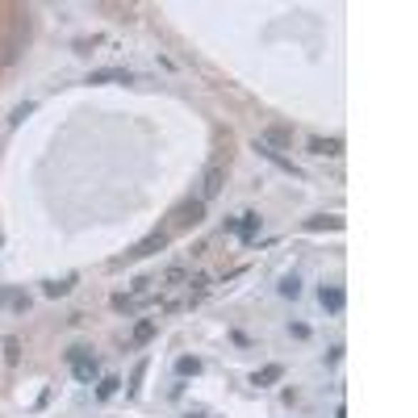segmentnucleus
Returning a JSON list of instances; mask_svg holds the SVG:
<instances>
[{
	"label": "nucleus",
	"mask_w": 418,
	"mask_h": 418,
	"mask_svg": "<svg viewBox=\"0 0 418 418\" xmlns=\"http://www.w3.org/2000/svg\"><path fill=\"white\" fill-rule=\"evenodd\" d=\"M222 189H226V167L222 163H209V167L201 172V193H197V201H214Z\"/></svg>",
	"instance_id": "1"
},
{
	"label": "nucleus",
	"mask_w": 418,
	"mask_h": 418,
	"mask_svg": "<svg viewBox=\"0 0 418 418\" xmlns=\"http://www.w3.org/2000/svg\"><path fill=\"white\" fill-rule=\"evenodd\" d=\"M67 360H71V372H75V381H84V385H88V381L97 377V355H88L84 348H71V352H67Z\"/></svg>",
	"instance_id": "2"
},
{
	"label": "nucleus",
	"mask_w": 418,
	"mask_h": 418,
	"mask_svg": "<svg viewBox=\"0 0 418 418\" xmlns=\"http://www.w3.org/2000/svg\"><path fill=\"white\" fill-rule=\"evenodd\" d=\"M172 218H176V226H197L201 218H205V201H197V197L193 201H180Z\"/></svg>",
	"instance_id": "3"
},
{
	"label": "nucleus",
	"mask_w": 418,
	"mask_h": 418,
	"mask_svg": "<svg viewBox=\"0 0 418 418\" xmlns=\"http://www.w3.org/2000/svg\"><path fill=\"white\" fill-rule=\"evenodd\" d=\"M167 247V230H155V234H147L134 251H130V259H142V256H155V251H163Z\"/></svg>",
	"instance_id": "4"
},
{
	"label": "nucleus",
	"mask_w": 418,
	"mask_h": 418,
	"mask_svg": "<svg viewBox=\"0 0 418 418\" xmlns=\"http://www.w3.org/2000/svg\"><path fill=\"white\" fill-rule=\"evenodd\" d=\"M322 305H326V310H330V314H339V310H343V305H348V293L343 289H335V285H330V289H326V285H322Z\"/></svg>",
	"instance_id": "5"
},
{
	"label": "nucleus",
	"mask_w": 418,
	"mask_h": 418,
	"mask_svg": "<svg viewBox=\"0 0 418 418\" xmlns=\"http://www.w3.org/2000/svg\"><path fill=\"white\" fill-rule=\"evenodd\" d=\"M281 377H285V364H268V368H259L251 377V385H276Z\"/></svg>",
	"instance_id": "6"
},
{
	"label": "nucleus",
	"mask_w": 418,
	"mask_h": 418,
	"mask_svg": "<svg viewBox=\"0 0 418 418\" xmlns=\"http://www.w3.org/2000/svg\"><path fill=\"white\" fill-rule=\"evenodd\" d=\"M234 230L243 234V243H251V239L259 234V218L256 214H243V218H234Z\"/></svg>",
	"instance_id": "7"
},
{
	"label": "nucleus",
	"mask_w": 418,
	"mask_h": 418,
	"mask_svg": "<svg viewBox=\"0 0 418 418\" xmlns=\"http://www.w3.org/2000/svg\"><path fill=\"white\" fill-rule=\"evenodd\" d=\"M310 151L314 155H343V142L339 138H310Z\"/></svg>",
	"instance_id": "8"
},
{
	"label": "nucleus",
	"mask_w": 418,
	"mask_h": 418,
	"mask_svg": "<svg viewBox=\"0 0 418 418\" xmlns=\"http://www.w3.org/2000/svg\"><path fill=\"white\" fill-rule=\"evenodd\" d=\"M256 151H259V155H263V160H272V163H276V167H285L289 176H297V167H293V163L285 160V155H281V151H272V147H263V142H256Z\"/></svg>",
	"instance_id": "9"
},
{
	"label": "nucleus",
	"mask_w": 418,
	"mask_h": 418,
	"mask_svg": "<svg viewBox=\"0 0 418 418\" xmlns=\"http://www.w3.org/2000/svg\"><path fill=\"white\" fill-rule=\"evenodd\" d=\"M109 80L130 84V71H122V67H113V71H93V84H109Z\"/></svg>",
	"instance_id": "10"
},
{
	"label": "nucleus",
	"mask_w": 418,
	"mask_h": 418,
	"mask_svg": "<svg viewBox=\"0 0 418 418\" xmlns=\"http://www.w3.org/2000/svg\"><path fill=\"white\" fill-rule=\"evenodd\" d=\"M176 372H180V377H197V372H201V360H193V355H180V360H176Z\"/></svg>",
	"instance_id": "11"
},
{
	"label": "nucleus",
	"mask_w": 418,
	"mask_h": 418,
	"mask_svg": "<svg viewBox=\"0 0 418 418\" xmlns=\"http://www.w3.org/2000/svg\"><path fill=\"white\" fill-rule=\"evenodd\" d=\"M305 230H343V218H310Z\"/></svg>",
	"instance_id": "12"
},
{
	"label": "nucleus",
	"mask_w": 418,
	"mask_h": 418,
	"mask_svg": "<svg viewBox=\"0 0 418 418\" xmlns=\"http://www.w3.org/2000/svg\"><path fill=\"white\" fill-rule=\"evenodd\" d=\"M151 335H155V322H151V318H147V322H138V326H134V343H147Z\"/></svg>",
	"instance_id": "13"
},
{
	"label": "nucleus",
	"mask_w": 418,
	"mask_h": 418,
	"mask_svg": "<svg viewBox=\"0 0 418 418\" xmlns=\"http://www.w3.org/2000/svg\"><path fill=\"white\" fill-rule=\"evenodd\" d=\"M71 285H75L71 276H67V281H51V285H46V297H63V293H71Z\"/></svg>",
	"instance_id": "14"
},
{
	"label": "nucleus",
	"mask_w": 418,
	"mask_h": 418,
	"mask_svg": "<svg viewBox=\"0 0 418 418\" xmlns=\"http://www.w3.org/2000/svg\"><path fill=\"white\" fill-rule=\"evenodd\" d=\"M117 385H122L117 377H105V381H100V389H97V397H100V402H105V397H113V393H117Z\"/></svg>",
	"instance_id": "15"
},
{
	"label": "nucleus",
	"mask_w": 418,
	"mask_h": 418,
	"mask_svg": "<svg viewBox=\"0 0 418 418\" xmlns=\"http://www.w3.org/2000/svg\"><path fill=\"white\" fill-rule=\"evenodd\" d=\"M297 293H301V281H297V276H285V281H281V297H297Z\"/></svg>",
	"instance_id": "16"
},
{
	"label": "nucleus",
	"mask_w": 418,
	"mask_h": 418,
	"mask_svg": "<svg viewBox=\"0 0 418 418\" xmlns=\"http://www.w3.org/2000/svg\"><path fill=\"white\" fill-rule=\"evenodd\" d=\"M180 281H184V268H167L163 272V285H180Z\"/></svg>",
	"instance_id": "17"
}]
</instances>
